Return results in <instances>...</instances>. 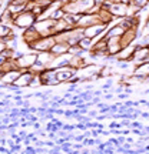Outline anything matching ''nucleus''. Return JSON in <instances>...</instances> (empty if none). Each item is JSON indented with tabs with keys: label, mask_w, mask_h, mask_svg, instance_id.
<instances>
[{
	"label": "nucleus",
	"mask_w": 149,
	"mask_h": 154,
	"mask_svg": "<svg viewBox=\"0 0 149 154\" xmlns=\"http://www.w3.org/2000/svg\"><path fill=\"white\" fill-rule=\"evenodd\" d=\"M100 69H102V64H98V63H89L86 66L80 67L76 70V76H75V80L73 82H88V80H95L99 77Z\"/></svg>",
	"instance_id": "f257e3e1"
},
{
	"label": "nucleus",
	"mask_w": 149,
	"mask_h": 154,
	"mask_svg": "<svg viewBox=\"0 0 149 154\" xmlns=\"http://www.w3.org/2000/svg\"><path fill=\"white\" fill-rule=\"evenodd\" d=\"M34 22H36V16L30 10H23L20 13H17L13 16V22L11 24L16 29H20V30H26L29 27H33Z\"/></svg>",
	"instance_id": "f03ea898"
},
{
	"label": "nucleus",
	"mask_w": 149,
	"mask_h": 154,
	"mask_svg": "<svg viewBox=\"0 0 149 154\" xmlns=\"http://www.w3.org/2000/svg\"><path fill=\"white\" fill-rule=\"evenodd\" d=\"M55 22L53 19H42V20H36L33 24V29L40 34V37H46V36H55Z\"/></svg>",
	"instance_id": "7ed1b4c3"
},
{
	"label": "nucleus",
	"mask_w": 149,
	"mask_h": 154,
	"mask_svg": "<svg viewBox=\"0 0 149 154\" xmlns=\"http://www.w3.org/2000/svg\"><path fill=\"white\" fill-rule=\"evenodd\" d=\"M37 60V53L36 51H29V53H22L16 57V64L19 70H29L30 67L33 66Z\"/></svg>",
	"instance_id": "20e7f679"
},
{
	"label": "nucleus",
	"mask_w": 149,
	"mask_h": 154,
	"mask_svg": "<svg viewBox=\"0 0 149 154\" xmlns=\"http://www.w3.org/2000/svg\"><path fill=\"white\" fill-rule=\"evenodd\" d=\"M56 73V79L59 83H66V82H73L75 80V76H76V69L70 67L69 64L66 66H60L55 69Z\"/></svg>",
	"instance_id": "39448f33"
},
{
	"label": "nucleus",
	"mask_w": 149,
	"mask_h": 154,
	"mask_svg": "<svg viewBox=\"0 0 149 154\" xmlns=\"http://www.w3.org/2000/svg\"><path fill=\"white\" fill-rule=\"evenodd\" d=\"M53 44H55V37L53 36H46V37H39L29 47H30L32 51L39 53V51H49Z\"/></svg>",
	"instance_id": "423d86ee"
},
{
	"label": "nucleus",
	"mask_w": 149,
	"mask_h": 154,
	"mask_svg": "<svg viewBox=\"0 0 149 154\" xmlns=\"http://www.w3.org/2000/svg\"><path fill=\"white\" fill-rule=\"evenodd\" d=\"M106 30H108V24H105V23H96V24H92V26H88V27H83V36L88 38L96 40L98 37L103 36V33Z\"/></svg>",
	"instance_id": "0eeeda50"
},
{
	"label": "nucleus",
	"mask_w": 149,
	"mask_h": 154,
	"mask_svg": "<svg viewBox=\"0 0 149 154\" xmlns=\"http://www.w3.org/2000/svg\"><path fill=\"white\" fill-rule=\"evenodd\" d=\"M148 57H149V46L136 44L133 56H132V59H131V63H132L133 66H138V64L148 60Z\"/></svg>",
	"instance_id": "6e6552de"
},
{
	"label": "nucleus",
	"mask_w": 149,
	"mask_h": 154,
	"mask_svg": "<svg viewBox=\"0 0 149 154\" xmlns=\"http://www.w3.org/2000/svg\"><path fill=\"white\" fill-rule=\"evenodd\" d=\"M99 22V17H98V13H82L79 16V20L76 22V27H88V26H92V24H96Z\"/></svg>",
	"instance_id": "1a4fd4ad"
},
{
	"label": "nucleus",
	"mask_w": 149,
	"mask_h": 154,
	"mask_svg": "<svg viewBox=\"0 0 149 154\" xmlns=\"http://www.w3.org/2000/svg\"><path fill=\"white\" fill-rule=\"evenodd\" d=\"M40 77V82H42V86H59L60 83L57 82L56 79V73L55 69H46L39 74Z\"/></svg>",
	"instance_id": "9d476101"
},
{
	"label": "nucleus",
	"mask_w": 149,
	"mask_h": 154,
	"mask_svg": "<svg viewBox=\"0 0 149 154\" xmlns=\"http://www.w3.org/2000/svg\"><path fill=\"white\" fill-rule=\"evenodd\" d=\"M138 38V29L136 27H131V29H126L122 36L119 37V42H121V46L125 47V46H129V44L135 43V40Z\"/></svg>",
	"instance_id": "9b49d317"
},
{
	"label": "nucleus",
	"mask_w": 149,
	"mask_h": 154,
	"mask_svg": "<svg viewBox=\"0 0 149 154\" xmlns=\"http://www.w3.org/2000/svg\"><path fill=\"white\" fill-rule=\"evenodd\" d=\"M33 76L34 74L30 72V70H24V72L20 73V76L16 79V82L13 83V86H11V87H16V88L29 87V84H30V82H32Z\"/></svg>",
	"instance_id": "f8f14e48"
},
{
	"label": "nucleus",
	"mask_w": 149,
	"mask_h": 154,
	"mask_svg": "<svg viewBox=\"0 0 149 154\" xmlns=\"http://www.w3.org/2000/svg\"><path fill=\"white\" fill-rule=\"evenodd\" d=\"M135 47H136L135 43L122 47V49L118 51V54L115 56L116 60L118 61H131V59H132V56H133V51H135Z\"/></svg>",
	"instance_id": "ddd939ff"
},
{
	"label": "nucleus",
	"mask_w": 149,
	"mask_h": 154,
	"mask_svg": "<svg viewBox=\"0 0 149 154\" xmlns=\"http://www.w3.org/2000/svg\"><path fill=\"white\" fill-rule=\"evenodd\" d=\"M20 73H22V70H19V69L6 72L3 76L0 77V83H3L5 86H13V83L16 82V79L20 76Z\"/></svg>",
	"instance_id": "4468645a"
},
{
	"label": "nucleus",
	"mask_w": 149,
	"mask_h": 154,
	"mask_svg": "<svg viewBox=\"0 0 149 154\" xmlns=\"http://www.w3.org/2000/svg\"><path fill=\"white\" fill-rule=\"evenodd\" d=\"M132 74L136 77H141L144 80L149 79V61H144L138 66H135L132 70Z\"/></svg>",
	"instance_id": "2eb2a0df"
},
{
	"label": "nucleus",
	"mask_w": 149,
	"mask_h": 154,
	"mask_svg": "<svg viewBox=\"0 0 149 154\" xmlns=\"http://www.w3.org/2000/svg\"><path fill=\"white\" fill-rule=\"evenodd\" d=\"M39 37H40V34H39L33 27H29V29H26V30H23L22 36H20V38H22L26 44H29V46L33 43V42H36Z\"/></svg>",
	"instance_id": "dca6fc26"
},
{
	"label": "nucleus",
	"mask_w": 149,
	"mask_h": 154,
	"mask_svg": "<svg viewBox=\"0 0 149 154\" xmlns=\"http://www.w3.org/2000/svg\"><path fill=\"white\" fill-rule=\"evenodd\" d=\"M106 40H108V53H109L111 57H115L118 54V51L122 49L119 37H109V38H106Z\"/></svg>",
	"instance_id": "f3484780"
},
{
	"label": "nucleus",
	"mask_w": 149,
	"mask_h": 154,
	"mask_svg": "<svg viewBox=\"0 0 149 154\" xmlns=\"http://www.w3.org/2000/svg\"><path fill=\"white\" fill-rule=\"evenodd\" d=\"M49 51L53 56L66 54L67 51H69V44H67V43H63V42H55V44L52 46V49H50Z\"/></svg>",
	"instance_id": "a211bd4d"
},
{
	"label": "nucleus",
	"mask_w": 149,
	"mask_h": 154,
	"mask_svg": "<svg viewBox=\"0 0 149 154\" xmlns=\"http://www.w3.org/2000/svg\"><path fill=\"white\" fill-rule=\"evenodd\" d=\"M98 17H99L100 23H105V24H108V26L115 20V16H113L108 9H103V7H99V10H98Z\"/></svg>",
	"instance_id": "6ab92c4d"
},
{
	"label": "nucleus",
	"mask_w": 149,
	"mask_h": 154,
	"mask_svg": "<svg viewBox=\"0 0 149 154\" xmlns=\"http://www.w3.org/2000/svg\"><path fill=\"white\" fill-rule=\"evenodd\" d=\"M55 59V56L52 54L50 51H39L37 53V60L39 63H42L43 66H46V69H49L50 63H52V60Z\"/></svg>",
	"instance_id": "aec40b11"
},
{
	"label": "nucleus",
	"mask_w": 149,
	"mask_h": 154,
	"mask_svg": "<svg viewBox=\"0 0 149 154\" xmlns=\"http://www.w3.org/2000/svg\"><path fill=\"white\" fill-rule=\"evenodd\" d=\"M13 29H11L10 24H5V23H0V40L3 42V38L7 37V36H10L13 34Z\"/></svg>",
	"instance_id": "412c9836"
},
{
	"label": "nucleus",
	"mask_w": 149,
	"mask_h": 154,
	"mask_svg": "<svg viewBox=\"0 0 149 154\" xmlns=\"http://www.w3.org/2000/svg\"><path fill=\"white\" fill-rule=\"evenodd\" d=\"M79 46L82 47L83 51H89V50L92 49V46H93V38H88V37H82L79 40Z\"/></svg>",
	"instance_id": "4be33fe9"
},
{
	"label": "nucleus",
	"mask_w": 149,
	"mask_h": 154,
	"mask_svg": "<svg viewBox=\"0 0 149 154\" xmlns=\"http://www.w3.org/2000/svg\"><path fill=\"white\" fill-rule=\"evenodd\" d=\"M29 70H30V72L33 73V74H40V73L43 72V70H46V66H43L42 63H39V61H36V63H34V64H33L32 67H30Z\"/></svg>",
	"instance_id": "5701e85b"
},
{
	"label": "nucleus",
	"mask_w": 149,
	"mask_h": 154,
	"mask_svg": "<svg viewBox=\"0 0 149 154\" xmlns=\"http://www.w3.org/2000/svg\"><path fill=\"white\" fill-rule=\"evenodd\" d=\"M131 5H133L135 7H138L139 10H141V9L149 6V0H131Z\"/></svg>",
	"instance_id": "b1692460"
},
{
	"label": "nucleus",
	"mask_w": 149,
	"mask_h": 154,
	"mask_svg": "<svg viewBox=\"0 0 149 154\" xmlns=\"http://www.w3.org/2000/svg\"><path fill=\"white\" fill-rule=\"evenodd\" d=\"M6 60H7V57H6V54L3 53V51H2V53H0V66H2V64H3Z\"/></svg>",
	"instance_id": "393cba45"
},
{
	"label": "nucleus",
	"mask_w": 149,
	"mask_h": 154,
	"mask_svg": "<svg viewBox=\"0 0 149 154\" xmlns=\"http://www.w3.org/2000/svg\"><path fill=\"white\" fill-rule=\"evenodd\" d=\"M105 2H106V0H95V5L98 6V7H102Z\"/></svg>",
	"instance_id": "a878e982"
},
{
	"label": "nucleus",
	"mask_w": 149,
	"mask_h": 154,
	"mask_svg": "<svg viewBox=\"0 0 149 154\" xmlns=\"http://www.w3.org/2000/svg\"><path fill=\"white\" fill-rule=\"evenodd\" d=\"M7 6V2L6 0H0V7H6Z\"/></svg>",
	"instance_id": "bb28decb"
},
{
	"label": "nucleus",
	"mask_w": 149,
	"mask_h": 154,
	"mask_svg": "<svg viewBox=\"0 0 149 154\" xmlns=\"http://www.w3.org/2000/svg\"><path fill=\"white\" fill-rule=\"evenodd\" d=\"M52 2H65V0H52Z\"/></svg>",
	"instance_id": "cd10ccee"
},
{
	"label": "nucleus",
	"mask_w": 149,
	"mask_h": 154,
	"mask_svg": "<svg viewBox=\"0 0 149 154\" xmlns=\"http://www.w3.org/2000/svg\"><path fill=\"white\" fill-rule=\"evenodd\" d=\"M6 2H10V0H6Z\"/></svg>",
	"instance_id": "c85d7f7f"
}]
</instances>
